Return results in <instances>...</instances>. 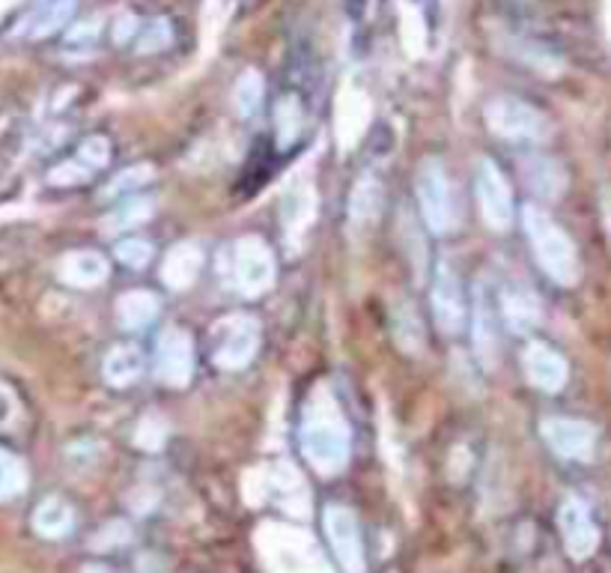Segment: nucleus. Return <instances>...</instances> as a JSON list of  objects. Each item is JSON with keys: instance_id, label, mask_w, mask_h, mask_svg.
<instances>
[{"instance_id": "obj_26", "label": "nucleus", "mask_w": 611, "mask_h": 573, "mask_svg": "<svg viewBox=\"0 0 611 573\" xmlns=\"http://www.w3.org/2000/svg\"><path fill=\"white\" fill-rule=\"evenodd\" d=\"M525 174L531 179L537 195H543V198H555V195H561V188H564V171L552 165V162H543V159L525 167Z\"/></svg>"}, {"instance_id": "obj_10", "label": "nucleus", "mask_w": 611, "mask_h": 573, "mask_svg": "<svg viewBox=\"0 0 611 573\" xmlns=\"http://www.w3.org/2000/svg\"><path fill=\"white\" fill-rule=\"evenodd\" d=\"M540 436L549 448L564 457V460H579L588 464L597 448V430L590 428L588 421L564 419V416H549L540 424Z\"/></svg>"}, {"instance_id": "obj_28", "label": "nucleus", "mask_w": 611, "mask_h": 573, "mask_svg": "<svg viewBox=\"0 0 611 573\" xmlns=\"http://www.w3.org/2000/svg\"><path fill=\"white\" fill-rule=\"evenodd\" d=\"M233 102H236V110H239V117H251L254 110L260 108V102H262V75H260V72L248 69V72L239 78V84H236V93H233Z\"/></svg>"}, {"instance_id": "obj_23", "label": "nucleus", "mask_w": 611, "mask_h": 573, "mask_svg": "<svg viewBox=\"0 0 611 573\" xmlns=\"http://www.w3.org/2000/svg\"><path fill=\"white\" fill-rule=\"evenodd\" d=\"M171 43H174V24L167 22V19H162V15L143 22L138 36H134V45H138L141 55H155V51H162V48H167Z\"/></svg>"}, {"instance_id": "obj_35", "label": "nucleus", "mask_w": 611, "mask_h": 573, "mask_svg": "<svg viewBox=\"0 0 611 573\" xmlns=\"http://www.w3.org/2000/svg\"><path fill=\"white\" fill-rule=\"evenodd\" d=\"M138 31H141V24H138V19H134V15H122L120 24L114 27V43H117V45L129 43L131 36H138Z\"/></svg>"}, {"instance_id": "obj_1", "label": "nucleus", "mask_w": 611, "mask_h": 573, "mask_svg": "<svg viewBox=\"0 0 611 573\" xmlns=\"http://www.w3.org/2000/svg\"><path fill=\"white\" fill-rule=\"evenodd\" d=\"M298 442L305 460L319 475H338L350 464V424L334 404V397L317 395L305 409V419L298 428Z\"/></svg>"}, {"instance_id": "obj_9", "label": "nucleus", "mask_w": 611, "mask_h": 573, "mask_svg": "<svg viewBox=\"0 0 611 573\" xmlns=\"http://www.w3.org/2000/svg\"><path fill=\"white\" fill-rule=\"evenodd\" d=\"M478 200H481L483 221L490 224L492 231H510L516 215L514 191H510V183L498 171V165L490 159H483L481 167H478Z\"/></svg>"}, {"instance_id": "obj_12", "label": "nucleus", "mask_w": 611, "mask_h": 573, "mask_svg": "<svg viewBox=\"0 0 611 573\" xmlns=\"http://www.w3.org/2000/svg\"><path fill=\"white\" fill-rule=\"evenodd\" d=\"M433 317L445 335H459L466 329V317H469L466 293H462L457 272L448 264H438L436 278H433Z\"/></svg>"}, {"instance_id": "obj_14", "label": "nucleus", "mask_w": 611, "mask_h": 573, "mask_svg": "<svg viewBox=\"0 0 611 573\" xmlns=\"http://www.w3.org/2000/svg\"><path fill=\"white\" fill-rule=\"evenodd\" d=\"M110 266L108 260L98 252H72L66 254L60 266H57V276L60 281L69 286H78V290H90V286H98L105 278H108Z\"/></svg>"}, {"instance_id": "obj_32", "label": "nucleus", "mask_w": 611, "mask_h": 573, "mask_svg": "<svg viewBox=\"0 0 611 573\" xmlns=\"http://www.w3.org/2000/svg\"><path fill=\"white\" fill-rule=\"evenodd\" d=\"M376 200H379V191H376L371 183H361V186L352 191V221L373 215V212H376Z\"/></svg>"}, {"instance_id": "obj_15", "label": "nucleus", "mask_w": 611, "mask_h": 573, "mask_svg": "<svg viewBox=\"0 0 611 573\" xmlns=\"http://www.w3.org/2000/svg\"><path fill=\"white\" fill-rule=\"evenodd\" d=\"M203 269V252L195 243H179L174 245L162 264V281L171 290H186L197 281Z\"/></svg>"}, {"instance_id": "obj_25", "label": "nucleus", "mask_w": 611, "mask_h": 573, "mask_svg": "<svg viewBox=\"0 0 611 573\" xmlns=\"http://www.w3.org/2000/svg\"><path fill=\"white\" fill-rule=\"evenodd\" d=\"M75 10V0H48L43 7V12L36 15V22H33L31 34L36 39H43V36L55 34L60 24L69 22V15Z\"/></svg>"}, {"instance_id": "obj_18", "label": "nucleus", "mask_w": 611, "mask_h": 573, "mask_svg": "<svg viewBox=\"0 0 611 573\" xmlns=\"http://www.w3.org/2000/svg\"><path fill=\"white\" fill-rule=\"evenodd\" d=\"M143 371V355L134 343H117L110 347L105 362H102V376L110 388L131 386Z\"/></svg>"}, {"instance_id": "obj_13", "label": "nucleus", "mask_w": 611, "mask_h": 573, "mask_svg": "<svg viewBox=\"0 0 611 573\" xmlns=\"http://www.w3.org/2000/svg\"><path fill=\"white\" fill-rule=\"evenodd\" d=\"M522 364L528 383L534 388H540V391H547V395H555V391H561V388L567 386V359L557 353V350H552L549 343H528V347H525Z\"/></svg>"}, {"instance_id": "obj_8", "label": "nucleus", "mask_w": 611, "mask_h": 573, "mask_svg": "<svg viewBox=\"0 0 611 573\" xmlns=\"http://www.w3.org/2000/svg\"><path fill=\"white\" fill-rule=\"evenodd\" d=\"M155 379L171 388H183L195 374V341L183 329H164L155 341Z\"/></svg>"}, {"instance_id": "obj_7", "label": "nucleus", "mask_w": 611, "mask_h": 573, "mask_svg": "<svg viewBox=\"0 0 611 573\" xmlns=\"http://www.w3.org/2000/svg\"><path fill=\"white\" fill-rule=\"evenodd\" d=\"M322 529H326L328 547L338 559L343 573L367 571V556H364V538H361L359 517L346 505H328L322 511Z\"/></svg>"}, {"instance_id": "obj_36", "label": "nucleus", "mask_w": 611, "mask_h": 573, "mask_svg": "<svg viewBox=\"0 0 611 573\" xmlns=\"http://www.w3.org/2000/svg\"><path fill=\"white\" fill-rule=\"evenodd\" d=\"M606 221H609V231H611V198L609 203H606Z\"/></svg>"}, {"instance_id": "obj_16", "label": "nucleus", "mask_w": 611, "mask_h": 573, "mask_svg": "<svg viewBox=\"0 0 611 573\" xmlns=\"http://www.w3.org/2000/svg\"><path fill=\"white\" fill-rule=\"evenodd\" d=\"M75 529V511L60 496L43 499L33 511V531L45 540H60Z\"/></svg>"}, {"instance_id": "obj_20", "label": "nucleus", "mask_w": 611, "mask_h": 573, "mask_svg": "<svg viewBox=\"0 0 611 573\" xmlns=\"http://www.w3.org/2000/svg\"><path fill=\"white\" fill-rule=\"evenodd\" d=\"M117 317H120L122 329H146L158 317V299L150 290H129L117 302Z\"/></svg>"}, {"instance_id": "obj_3", "label": "nucleus", "mask_w": 611, "mask_h": 573, "mask_svg": "<svg viewBox=\"0 0 611 573\" xmlns=\"http://www.w3.org/2000/svg\"><path fill=\"white\" fill-rule=\"evenodd\" d=\"M415 195L424 224L433 233H448L457 224V198L450 188L448 171L438 159H424L415 174Z\"/></svg>"}, {"instance_id": "obj_4", "label": "nucleus", "mask_w": 611, "mask_h": 573, "mask_svg": "<svg viewBox=\"0 0 611 573\" xmlns=\"http://www.w3.org/2000/svg\"><path fill=\"white\" fill-rule=\"evenodd\" d=\"M274 254L260 236H242L230 254V276L242 296H262L274 284Z\"/></svg>"}, {"instance_id": "obj_6", "label": "nucleus", "mask_w": 611, "mask_h": 573, "mask_svg": "<svg viewBox=\"0 0 611 573\" xmlns=\"http://www.w3.org/2000/svg\"><path fill=\"white\" fill-rule=\"evenodd\" d=\"M483 120L490 126V132L504 138V141H540V138H547L543 114L534 105L516 100V96L492 100L483 110Z\"/></svg>"}, {"instance_id": "obj_29", "label": "nucleus", "mask_w": 611, "mask_h": 573, "mask_svg": "<svg viewBox=\"0 0 611 573\" xmlns=\"http://www.w3.org/2000/svg\"><path fill=\"white\" fill-rule=\"evenodd\" d=\"M153 165H134V167H126L122 174L110 179L105 191H102V198H122V195H129L134 188L146 186L150 179H153Z\"/></svg>"}, {"instance_id": "obj_24", "label": "nucleus", "mask_w": 611, "mask_h": 573, "mask_svg": "<svg viewBox=\"0 0 611 573\" xmlns=\"http://www.w3.org/2000/svg\"><path fill=\"white\" fill-rule=\"evenodd\" d=\"M24 484H27V472H24L22 460L0 448V502H10V499L19 496Z\"/></svg>"}, {"instance_id": "obj_30", "label": "nucleus", "mask_w": 611, "mask_h": 573, "mask_svg": "<svg viewBox=\"0 0 611 573\" xmlns=\"http://www.w3.org/2000/svg\"><path fill=\"white\" fill-rule=\"evenodd\" d=\"M117 260L129 266V269H143L153 260V245L146 239H122L117 245Z\"/></svg>"}, {"instance_id": "obj_34", "label": "nucleus", "mask_w": 611, "mask_h": 573, "mask_svg": "<svg viewBox=\"0 0 611 573\" xmlns=\"http://www.w3.org/2000/svg\"><path fill=\"white\" fill-rule=\"evenodd\" d=\"M393 320L403 323V320H400V317H393ZM397 323H393V329H397V341H400V347H403V350H409V353H412V350H418L421 343H418L415 338L409 341V338H406V335H403V326H397ZM406 323H409V329H412V331H421V326H418L415 311H412V308H406Z\"/></svg>"}, {"instance_id": "obj_5", "label": "nucleus", "mask_w": 611, "mask_h": 573, "mask_svg": "<svg viewBox=\"0 0 611 573\" xmlns=\"http://www.w3.org/2000/svg\"><path fill=\"white\" fill-rule=\"evenodd\" d=\"M260 350V323L251 314H230L215 326L212 362L221 371H242L254 362Z\"/></svg>"}, {"instance_id": "obj_21", "label": "nucleus", "mask_w": 611, "mask_h": 573, "mask_svg": "<svg viewBox=\"0 0 611 573\" xmlns=\"http://www.w3.org/2000/svg\"><path fill=\"white\" fill-rule=\"evenodd\" d=\"M302 122H305V110H302V102L298 96H284L278 102V110H274V129H278V147L286 150L298 141L302 135Z\"/></svg>"}, {"instance_id": "obj_31", "label": "nucleus", "mask_w": 611, "mask_h": 573, "mask_svg": "<svg viewBox=\"0 0 611 573\" xmlns=\"http://www.w3.org/2000/svg\"><path fill=\"white\" fill-rule=\"evenodd\" d=\"M96 39H98V19L96 22L78 24V27H72L69 36H66V51H81V55H87L90 48L96 45Z\"/></svg>"}, {"instance_id": "obj_19", "label": "nucleus", "mask_w": 611, "mask_h": 573, "mask_svg": "<svg viewBox=\"0 0 611 573\" xmlns=\"http://www.w3.org/2000/svg\"><path fill=\"white\" fill-rule=\"evenodd\" d=\"M471 338H474V350L481 355V362L486 367H492L495 359H498V323H495V311H492L486 293H481L478 302H474V329H471Z\"/></svg>"}, {"instance_id": "obj_17", "label": "nucleus", "mask_w": 611, "mask_h": 573, "mask_svg": "<svg viewBox=\"0 0 611 573\" xmlns=\"http://www.w3.org/2000/svg\"><path fill=\"white\" fill-rule=\"evenodd\" d=\"M502 314L504 323L514 331H531L540 323V302L534 290L510 284L502 293Z\"/></svg>"}, {"instance_id": "obj_22", "label": "nucleus", "mask_w": 611, "mask_h": 573, "mask_svg": "<svg viewBox=\"0 0 611 573\" xmlns=\"http://www.w3.org/2000/svg\"><path fill=\"white\" fill-rule=\"evenodd\" d=\"M155 212V200L153 198H131L126 203H120L117 210L110 212L108 219L102 221L105 224V231L108 233H120V231H131V227H138L143 224L146 219H153Z\"/></svg>"}, {"instance_id": "obj_33", "label": "nucleus", "mask_w": 611, "mask_h": 573, "mask_svg": "<svg viewBox=\"0 0 611 573\" xmlns=\"http://www.w3.org/2000/svg\"><path fill=\"white\" fill-rule=\"evenodd\" d=\"M134 442L146 448V452H155L158 445L164 442V424L158 419H143L138 433H134Z\"/></svg>"}, {"instance_id": "obj_11", "label": "nucleus", "mask_w": 611, "mask_h": 573, "mask_svg": "<svg viewBox=\"0 0 611 573\" xmlns=\"http://www.w3.org/2000/svg\"><path fill=\"white\" fill-rule=\"evenodd\" d=\"M557 529L564 538V550L569 552V559L585 562L590 559L597 547H600V529L590 517V507L581 499L569 496L557 507Z\"/></svg>"}, {"instance_id": "obj_2", "label": "nucleus", "mask_w": 611, "mask_h": 573, "mask_svg": "<svg viewBox=\"0 0 611 573\" xmlns=\"http://www.w3.org/2000/svg\"><path fill=\"white\" fill-rule=\"evenodd\" d=\"M522 224L525 233H528V243L534 248V257L540 269L547 272L555 284L561 286H573L579 281V254H576V245L569 239L567 233L561 231L549 212H543L540 207H525L522 210Z\"/></svg>"}, {"instance_id": "obj_27", "label": "nucleus", "mask_w": 611, "mask_h": 573, "mask_svg": "<svg viewBox=\"0 0 611 573\" xmlns=\"http://www.w3.org/2000/svg\"><path fill=\"white\" fill-rule=\"evenodd\" d=\"M84 174H96L102 167L110 162V143L108 138H102V135H93L87 141L78 147L75 159H72Z\"/></svg>"}]
</instances>
